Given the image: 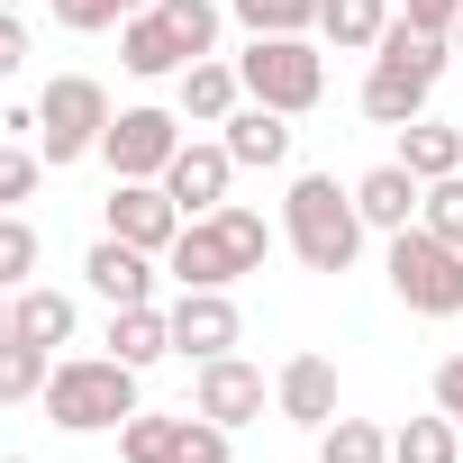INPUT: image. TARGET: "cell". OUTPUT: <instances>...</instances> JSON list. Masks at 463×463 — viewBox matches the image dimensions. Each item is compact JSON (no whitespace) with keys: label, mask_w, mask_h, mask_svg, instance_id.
<instances>
[{"label":"cell","mask_w":463,"mask_h":463,"mask_svg":"<svg viewBox=\"0 0 463 463\" xmlns=\"http://www.w3.org/2000/svg\"><path fill=\"white\" fill-rule=\"evenodd\" d=\"M264 255H273V227H264V209H246V200H227V209H209V218H182V237H173V282L182 291H237L246 273H264Z\"/></svg>","instance_id":"cell-1"},{"label":"cell","mask_w":463,"mask_h":463,"mask_svg":"<svg viewBox=\"0 0 463 463\" xmlns=\"http://www.w3.org/2000/svg\"><path fill=\"white\" fill-rule=\"evenodd\" d=\"M282 237L309 273H345L364 246V209H354V191H336V173H300L282 200Z\"/></svg>","instance_id":"cell-2"},{"label":"cell","mask_w":463,"mask_h":463,"mask_svg":"<svg viewBox=\"0 0 463 463\" xmlns=\"http://www.w3.org/2000/svg\"><path fill=\"white\" fill-rule=\"evenodd\" d=\"M46 418L73 427V436L128 427V418H137V364H118V354H73V364H55V373H46Z\"/></svg>","instance_id":"cell-3"},{"label":"cell","mask_w":463,"mask_h":463,"mask_svg":"<svg viewBox=\"0 0 463 463\" xmlns=\"http://www.w3.org/2000/svg\"><path fill=\"white\" fill-rule=\"evenodd\" d=\"M237 82H246V100H264V109L300 118V109H318V91H327V64H318V46H309V37H246V55H237Z\"/></svg>","instance_id":"cell-4"},{"label":"cell","mask_w":463,"mask_h":463,"mask_svg":"<svg viewBox=\"0 0 463 463\" xmlns=\"http://www.w3.org/2000/svg\"><path fill=\"white\" fill-rule=\"evenodd\" d=\"M109 91L91 82V73H55L46 82V100H37V155H46V173L55 164H82V155H100V137H109Z\"/></svg>","instance_id":"cell-5"},{"label":"cell","mask_w":463,"mask_h":463,"mask_svg":"<svg viewBox=\"0 0 463 463\" xmlns=\"http://www.w3.org/2000/svg\"><path fill=\"white\" fill-rule=\"evenodd\" d=\"M391 291L418 318H454L463 309V246H445L436 227H400L391 237Z\"/></svg>","instance_id":"cell-6"},{"label":"cell","mask_w":463,"mask_h":463,"mask_svg":"<svg viewBox=\"0 0 463 463\" xmlns=\"http://www.w3.org/2000/svg\"><path fill=\"white\" fill-rule=\"evenodd\" d=\"M100 155H109L118 182H164V164L182 155V118L173 109H118L109 137H100Z\"/></svg>","instance_id":"cell-7"},{"label":"cell","mask_w":463,"mask_h":463,"mask_svg":"<svg viewBox=\"0 0 463 463\" xmlns=\"http://www.w3.org/2000/svg\"><path fill=\"white\" fill-rule=\"evenodd\" d=\"M100 209H109V237H128L146 255H173V237H182V209H173L164 182H118Z\"/></svg>","instance_id":"cell-8"},{"label":"cell","mask_w":463,"mask_h":463,"mask_svg":"<svg viewBox=\"0 0 463 463\" xmlns=\"http://www.w3.org/2000/svg\"><path fill=\"white\" fill-rule=\"evenodd\" d=\"M191 409L218 418V427H255V418H264V373H255L246 354H209L200 382H191Z\"/></svg>","instance_id":"cell-9"},{"label":"cell","mask_w":463,"mask_h":463,"mask_svg":"<svg viewBox=\"0 0 463 463\" xmlns=\"http://www.w3.org/2000/svg\"><path fill=\"white\" fill-rule=\"evenodd\" d=\"M164 318H173V354H191V364L237 354V336H246V318H237V300H227V291H182Z\"/></svg>","instance_id":"cell-10"},{"label":"cell","mask_w":463,"mask_h":463,"mask_svg":"<svg viewBox=\"0 0 463 463\" xmlns=\"http://www.w3.org/2000/svg\"><path fill=\"white\" fill-rule=\"evenodd\" d=\"M227 182H237V155H227V146H191V137H182V155L164 164V191H173V209H182V218L227 209Z\"/></svg>","instance_id":"cell-11"},{"label":"cell","mask_w":463,"mask_h":463,"mask_svg":"<svg viewBox=\"0 0 463 463\" xmlns=\"http://www.w3.org/2000/svg\"><path fill=\"white\" fill-rule=\"evenodd\" d=\"M427 91H436V73H418V64H400V55H373V73H364V118H373V128H409V118H427Z\"/></svg>","instance_id":"cell-12"},{"label":"cell","mask_w":463,"mask_h":463,"mask_svg":"<svg viewBox=\"0 0 463 463\" xmlns=\"http://www.w3.org/2000/svg\"><path fill=\"white\" fill-rule=\"evenodd\" d=\"M82 273H91V291H100L109 309L155 300V255H146V246H128V237H100V246L82 255Z\"/></svg>","instance_id":"cell-13"},{"label":"cell","mask_w":463,"mask_h":463,"mask_svg":"<svg viewBox=\"0 0 463 463\" xmlns=\"http://www.w3.org/2000/svg\"><path fill=\"white\" fill-rule=\"evenodd\" d=\"M418 200H427V182H418L409 164H373V173L354 182V209H364V227H382V237L418 227Z\"/></svg>","instance_id":"cell-14"},{"label":"cell","mask_w":463,"mask_h":463,"mask_svg":"<svg viewBox=\"0 0 463 463\" xmlns=\"http://www.w3.org/2000/svg\"><path fill=\"white\" fill-rule=\"evenodd\" d=\"M227 155H237L246 173H273V164H291V118L282 109H264V100H237V118H227V137H218Z\"/></svg>","instance_id":"cell-15"},{"label":"cell","mask_w":463,"mask_h":463,"mask_svg":"<svg viewBox=\"0 0 463 463\" xmlns=\"http://www.w3.org/2000/svg\"><path fill=\"white\" fill-rule=\"evenodd\" d=\"M118 64H128L137 82H164V73H182L191 55H182V37L164 28V10H137V19H118Z\"/></svg>","instance_id":"cell-16"},{"label":"cell","mask_w":463,"mask_h":463,"mask_svg":"<svg viewBox=\"0 0 463 463\" xmlns=\"http://www.w3.org/2000/svg\"><path fill=\"white\" fill-rule=\"evenodd\" d=\"M273 400H282V418L327 427V418H336V364H327V354H291L282 382H273Z\"/></svg>","instance_id":"cell-17"},{"label":"cell","mask_w":463,"mask_h":463,"mask_svg":"<svg viewBox=\"0 0 463 463\" xmlns=\"http://www.w3.org/2000/svg\"><path fill=\"white\" fill-rule=\"evenodd\" d=\"M237 100H246L237 64H218V55L182 64V118H200V128H227V118H237Z\"/></svg>","instance_id":"cell-18"},{"label":"cell","mask_w":463,"mask_h":463,"mask_svg":"<svg viewBox=\"0 0 463 463\" xmlns=\"http://www.w3.org/2000/svg\"><path fill=\"white\" fill-rule=\"evenodd\" d=\"M109 354H118V364H137V373H146V364H164V354H173V318H164L155 300L109 309Z\"/></svg>","instance_id":"cell-19"},{"label":"cell","mask_w":463,"mask_h":463,"mask_svg":"<svg viewBox=\"0 0 463 463\" xmlns=\"http://www.w3.org/2000/svg\"><path fill=\"white\" fill-rule=\"evenodd\" d=\"M382 28H391V0H318V37L336 55H373Z\"/></svg>","instance_id":"cell-20"},{"label":"cell","mask_w":463,"mask_h":463,"mask_svg":"<svg viewBox=\"0 0 463 463\" xmlns=\"http://www.w3.org/2000/svg\"><path fill=\"white\" fill-rule=\"evenodd\" d=\"M400 164H409L418 182L463 173V128H445V118H409V128H400Z\"/></svg>","instance_id":"cell-21"},{"label":"cell","mask_w":463,"mask_h":463,"mask_svg":"<svg viewBox=\"0 0 463 463\" xmlns=\"http://www.w3.org/2000/svg\"><path fill=\"white\" fill-rule=\"evenodd\" d=\"M10 327L28 345H73V300L46 291V282H28V291H10Z\"/></svg>","instance_id":"cell-22"},{"label":"cell","mask_w":463,"mask_h":463,"mask_svg":"<svg viewBox=\"0 0 463 463\" xmlns=\"http://www.w3.org/2000/svg\"><path fill=\"white\" fill-rule=\"evenodd\" d=\"M391 463H463V418H409L400 436H391Z\"/></svg>","instance_id":"cell-23"},{"label":"cell","mask_w":463,"mask_h":463,"mask_svg":"<svg viewBox=\"0 0 463 463\" xmlns=\"http://www.w3.org/2000/svg\"><path fill=\"white\" fill-rule=\"evenodd\" d=\"M46 373H55V345H28L19 327L0 336V400H37V391H46Z\"/></svg>","instance_id":"cell-24"},{"label":"cell","mask_w":463,"mask_h":463,"mask_svg":"<svg viewBox=\"0 0 463 463\" xmlns=\"http://www.w3.org/2000/svg\"><path fill=\"white\" fill-rule=\"evenodd\" d=\"M318 463H391V436L373 418H327L318 427Z\"/></svg>","instance_id":"cell-25"},{"label":"cell","mask_w":463,"mask_h":463,"mask_svg":"<svg viewBox=\"0 0 463 463\" xmlns=\"http://www.w3.org/2000/svg\"><path fill=\"white\" fill-rule=\"evenodd\" d=\"M37 264H46L37 227H28L19 209H0V291H28V282H37Z\"/></svg>","instance_id":"cell-26"},{"label":"cell","mask_w":463,"mask_h":463,"mask_svg":"<svg viewBox=\"0 0 463 463\" xmlns=\"http://www.w3.org/2000/svg\"><path fill=\"white\" fill-rule=\"evenodd\" d=\"M182 427H191V418H155V409H137V418L118 427V463H173Z\"/></svg>","instance_id":"cell-27"},{"label":"cell","mask_w":463,"mask_h":463,"mask_svg":"<svg viewBox=\"0 0 463 463\" xmlns=\"http://www.w3.org/2000/svg\"><path fill=\"white\" fill-rule=\"evenodd\" d=\"M246 37H309L318 28V0H237Z\"/></svg>","instance_id":"cell-28"},{"label":"cell","mask_w":463,"mask_h":463,"mask_svg":"<svg viewBox=\"0 0 463 463\" xmlns=\"http://www.w3.org/2000/svg\"><path fill=\"white\" fill-rule=\"evenodd\" d=\"M164 10V28L182 37V55L200 64V55H218V0H155Z\"/></svg>","instance_id":"cell-29"},{"label":"cell","mask_w":463,"mask_h":463,"mask_svg":"<svg viewBox=\"0 0 463 463\" xmlns=\"http://www.w3.org/2000/svg\"><path fill=\"white\" fill-rule=\"evenodd\" d=\"M37 182H46V155H37V146H19V137H0V209L37 200Z\"/></svg>","instance_id":"cell-30"},{"label":"cell","mask_w":463,"mask_h":463,"mask_svg":"<svg viewBox=\"0 0 463 463\" xmlns=\"http://www.w3.org/2000/svg\"><path fill=\"white\" fill-rule=\"evenodd\" d=\"M55 10V28H73V37H91V28H118V19H137V10H155V0H46Z\"/></svg>","instance_id":"cell-31"},{"label":"cell","mask_w":463,"mask_h":463,"mask_svg":"<svg viewBox=\"0 0 463 463\" xmlns=\"http://www.w3.org/2000/svg\"><path fill=\"white\" fill-rule=\"evenodd\" d=\"M418 227H436L445 246H463V173L427 182V200H418Z\"/></svg>","instance_id":"cell-32"},{"label":"cell","mask_w":463,"mask_h":463,"mask_svg":"<svg viewBox=\"0 0 463 463\" xmlns=\"http://www.w3.org/2000/svg\"><path fill=\"white\" fill-rule=\"evenodd\" d=\"M173 463H237V454H227V427L191 409V427H182V445H173Z\"/></svg>","instance_id":"cell-33"},{"label":"cell","mask_w":463,"mask_h":463,"mask_svg":"<svg viewBox=\"0 0 463 463\" xmlns=\"http://www.w3.org/2000/svg\"><path fill=\"white\" fill-rule=\"evenodd\" d=\"M19 64H28V19L10 10V0H0V82H10Z\"/></svg>","instance_id":"cell-34"},{"label":"cell","mask_w":463,"mask_h":463,"mask_svg":"<svg viewBox=\"0 0 463 463\" xmlns=\"http://www.w3.org/2000/svg\"><path fill=\"white\" fill-rule=\"evenodd\" d=\"M400 19H409V28H436V37H454L463 0H400Z\"/></svg>","instance_id":"cell-35"},{"label":"cell","mask_w":463,"mask_h":463,"mask_svg":"<svg viewBox=\"0 0 463 463\" xmlns=\"http://www.w3.org/2000/svg\"><path fill=\"white\" fill-rule=\"evenodd\" d=\"M436 409H445V418H463V354H445V364H436Z\"/></svg>","instance_id":"cell-36"},{"label":"cell","mask_w":463,"mask_h":463,"mask_svg":"<svg viewBox=\"0 0 463 463\" xmlns=\"http://www.w3.org/2000/svg\"><path fill=\"white\" fill-rule=\"evenodd\" d=\"M37 128V109H10V100H0V137H28Z\"/></svg>","instance_id":"cell-37"},{"label":"cell","mask_w":463,"mask_h":463,"mask_svg":"<svg viewBox=\"0 0 463 463\" xmlns=\"http://www.w3.org/2000/svg\"><path fill=\"white\" fill-rule=\"evenodd\" d=\"M0 336H10V291H0Z\"/></svg>","instance_id":"cell-38"},{"label":"cell","mask_w":463,"mask_h":463,"mask_svg":"<svg viewBox=\"0 0 463 463\" xmlns=\"http://www.w3.org/2000/svg\"><path fill=\"white\" fill-rule=\"evenodd\" d=\"M454 64H463V19H454Z\"/></svg>","instance_id":"cell-39"},{"label":"cell","mask_w":463,"mask_h":463,"mask_svg":"<svg viewBox=\"0 0 463 463\" xmlns=\"http://www.w3.org/2000/svg\"><path fill=\"white\" fill-rule=\"evenodd\" d=\"M0 463H28V454H0Z\"/></svg>","instance_id":"cell-40"},{"label":"cell","mask_w":463,"mask_h":463,"mask_svg":"<svg viewBox=\"0 0 463 463\" xmlns=\"http://www.w3.org/2000/svg\"><path fill=\"white\" fill-rule=\"evenodd\" d=\"M10 10H19V0H10Z\"/></svg>","instance_id":"cell-41"}]
</instances>
